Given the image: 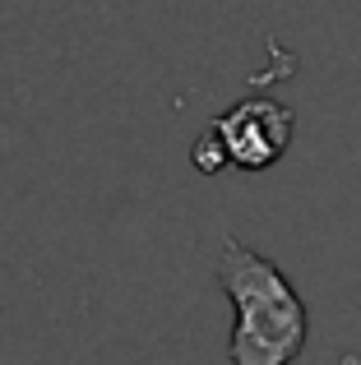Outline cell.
Listing matches in <instances>:
<instances>
[{"label":"cell","mask_w":361,"mask_h":365,"mask_svg":"<svg viewBox=\"0 0 361 365\" xmlns=\"http://www.w3.org/2000/svg\"><path fill=\"white\" fill-rule=\"evenodd\" d=\"M218 287L236 310L232 338H227L232 365H292L301 356L310 314L273 259L255 255L250 245L227 236L223 255H218Z\"/></svg>","instance_id":"1"},{"label":"cell","mask_w":361,"mask_h":365,"mask_svg":"<svg viewBox=\"0 0 361 365\" xmlns=\"http://www.w3.org/2000/svg\"><path fill=\"white\" fill-rule=\"evenodd\" d=\"M218 139H223L232 167L241 171H264L288 153L292 143V111L283 102H269V98H245L236 102L232 111L213 120Z\"/></svg>","instance_id":"2"},{"label":"cell","mask_w":361,"mask_h":365,"mask_svg":"<svg viewBox=\"0 0 361 365\" xmlns=\"http://www.w3.org/2000/svg\"><path fill=\"white\" fill-rule=\"evenodd\" d=\"M195 167L204 171V176H213V171L232 167V158H227V148H223V139H218V130H213V125H208V130H204V139L195 143Z\"/></svg>","instance_id":"3"}]
</instances>
